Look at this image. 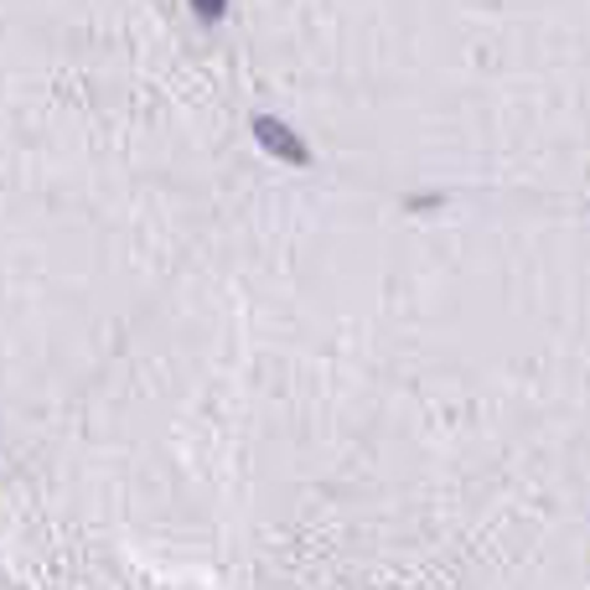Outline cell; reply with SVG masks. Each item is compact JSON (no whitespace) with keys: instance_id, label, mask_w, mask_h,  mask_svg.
<instances>
[{"instance_id":"2","label":"cell","mask_w":590,"mask_h":590,"mask_svg":"<svg viewBox=\"0 0 590 590\" xmlns=\"http://www.w3.org/2000/svg\"><path fill=\"white\" fill-rule=\"evenodd\" d=\"M192 17L203 21V26H213V21L228 17V6H223V0H197V6H192Z\"/></svg>"},{"instance_id":"1","label":"cell","mask_w":590,"mask_h":590,"mask_svg":"<svg viewBox=\"0 0 590 590\" xmlns=\"http://www.w3.org/2000/svg\"><path fill=\"white\" fill-rule=\"evenodd\" d=\"M249 136H254V146L265 155H275L280 167H296V171H305L311 161H317V151H311V140L290 125V119H280V115H270V109H259V115H249Z\"/></svg>"},{"instance_id":"3","label":"cell","mask_w":590,"mask_h":590,"mask_svg":"<svg viewBox=\"0 0 590 590\" xmlns=\"http://www.w3.org/2000/svg\"><path fill=\"white\" fill-rule=\"evenodd\" d=\"M440 203H446L440 192H420V197H405V207H409V213H436Z\"/></svg>"}]
</instances>
